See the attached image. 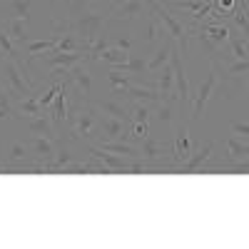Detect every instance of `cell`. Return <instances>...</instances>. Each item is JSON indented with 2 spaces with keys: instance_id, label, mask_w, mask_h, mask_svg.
<instances>
[{
  "instance_id": "d590c367",
  "label": "cell",
  "mask_w": 249,
  "mask_h": 249,
  "mask_svg": "<svg viewBox=\"0 0 249 249\" xmlns=\"http://www.w3.org/2000/svg\"><path fill=\"white\" fill-rule=\"evenodd\" d=\"M85 3H92V5H105L107 0H85Z\"/></svg>"
},
{
  "instance_id": "836d02e7",
  "label": "cell",
  "mask_w": 249,
  "mask_h": 249,
  "mask_svg": "<svg viewBox=\"0 0 249 249\" xmlns=\"http://www.w3.org/2000/svg\"><path fill=\"white\" fill-rule=\"evenodd\" d=\"M232 135L249 140V122H232Z\"/></svg>"
},
{
  "instance_id": "f1b7e54d",
  "label": "cell",
  "mask_w": 249,
  "mask_h": 249,
  "mask_svg": "<svg viewBox=\"0 0 249 249\" xmlns=\"http://www.w3.org/2000/svg\"><path fill=\"white\" fill-rule=\"evenodd\" d=\"M35 0H8V8L13 10V18H23L30 23V8Z\"/></svg>"
},
{
  "instance_id": "e575fe53",
  "label": "cell",
  "mask_w": 249,
  "mask_h": 249,
  "mask_svg": "<svg viewBox=\"0 0 249 249\" xmlns=\"http://www.w3.org/2000/svg\"><path fill=\"white\" fill-rule=\"evenodd\" d=\"M112 45H117V48H122V50H132V40L130 37H112Z\"/></svg>"
},
{
  "instance_id": "7402d4cb",
  "label": "cell",
  "mask_w": 249,
  "mask_h": 249,
  "mask_svg": "<svg viewBox=\"0 0 249 249\" xmlns=\"http://www.w3.org/2000/svg\"><path fill=\"white\" fill-rule=\"evenodd\" d=\"M8 35H10V40L20 48V45H25V40L30 37V30H28V20H23V18H10L8 23H5V28H3Z\"/></svg>"
},
{
  "instance_id": "cb8c5ba5",
  "label": "cell",
  "mask_w": 249,
  "mask_h": 249,
  "mask_svg": "<svg viewBox=\"0 0 249 249\" xmlns=\"http://www.w3.org/2000/svg\"><path fill=\"white\" fill-rule=\"evenodd\" d=\"M130 117L132 122H150L152 120V110L155 105L152 102H140V100H130Z\"/></svg>"
},
{
  "instance_id": "8fae6325",
  "label": "cell",
  "mask_w": 249,
  "mask_h": 249,
  "mask_svg": "<svg viewBox=\"0 0 249 249\" xmlns=\"http://www.w3.org/2000/svg\"><path fill=\"white\" fill-rule=\"evenodd\" d=\"M25 130H28L30 135H43V137H50V140H57V137H60L57 127L53 124L50 112L37 115V117H25Z\"/></svg>"
},
{
  "instance_id": "1f68e13d",
  "label": "cell",
  "mask_w": 249,
  "mask_h": 249,
  "mask_svg": "<svg viewBox=\"0 0 249 249\" xmlns=\"http://www.w3.org/2000/svg\"><path fill=\"white\" fill-rule=\"evenodd\" d=\"M152 130H150V122H132V140L135 142H142L144 137H150Z\"/></svg>"
},
{
  "instance_id": "4dcf8cb0",
  "label": "cell",
  "mask_w": 249,
  "mask_h": 249,
  "mask_svg": "<svg viewBox=\"0 0 249 249\" xmlns=\"http://www.w3.org/2000/svg\"><path fill=\"white\" fill-rule=\"evenodd\" d=\"M5 117H15V102L10 100L3 82H0V120H5Z\"/></svg>"
},
{
  "instance_id": "2e32d148",
  "label": "cell",
  "mask_w": 249,
  "mask_h": 249,
  "mask_svg": "<svg viewBox=\"0 0 249 249\" xmlns=\"http://www.w3.org/2000/svg\"><path fill=\"white\" fill-rule=\"evenodd\" d=\"M144 8H147V0H122L112 5V20H135Z\"/></svg>"
},
{
  "instance_id": "ac0fdd59",
  "label": "cell",
  "mask_w": 249,
  "mask_h": 249,
  "mask_svg": "<svg viewBox=\"0 0 249 249\" xmlns=\"http://www.w3.org/2000/svg\"><path fill=\"white\" fill-rule=\"evenodd\" d=\"M224 147H227V155H230V162H247L249 160V142H244L242 137L237 135H230L224 140Z\"/></svg>"
},
{
  "instance_id": "d6986e66",
  "label": "cell",
  "mask_w": 249,
  "mask_h": 249,
  "mask_svg": "<svg viewBox=\"0 0 249 249\" xmlns=\"http://www.w3.org/2000/svg\"><path fill=\"white\" fill-rule=\"evenodd\" d=\"M130 100L152 102V105H157V102H162V92L157 88H147V85H130L127 95H124V102H130Z\"/></svg>"
},
{
  "instance_id": "8d00e7d4",
  "label": "cell",
  "mask_w": 249,
  "mask_h": 249,
  "mask_svg": "<svg viewBox=\"0 0 249 249\" xmlns=\"http://www.w3.org/2000/svg\"><path fill=\"white\" fill-rule=\"evenodd\" d=\"M0 175H5V164H3V152H0Z\"/></svg>"
},
{
  "instance_id": "9c48e42d",
  "label": "cell",
  "mask_w": 249,
  "mask_h": 249,
  "mask_svg": "<svg viewBox=\"0 0 249 249\" xmlns=\"http://www.w3.org/2000/svg\"><path fill=\"white\" fill-rule=\"evenodd\" d=\"M217 80H219V72L212 68V72L207 75V80L202 82V88H199V92H197V97H195V102H192V122H197V120L202 117L204 105L210 102V97H212V92H214V88H217Z\"/></svg>"
},
{
  "instance_id": "603a6c76",
  "label": "cell",
  "mask_w": 249,
  "mask_h": 249,
  "mask_svg": "<svg viewBox=\"0 0 249 249\" xmlns=\"http://www.w3.org/2000/svg\"><path fill=\"white\" fill-rule=\"evenodd\" d=\"M175 102H177V100H162V102H157L155 110H152V120L160 122V124H172V122L177 120V115H175Z\"/></svg>"
},
{
  "instance_id": "52a82bcc",
  "label": "cell",
  "mask_w": 249,
  "mask_h": 249,
  "mask_svg": "<svg viewBox=\"0 0 249 249\" xmlns=\"http://www.w3.org/2000/svg\"><path fill=\"white\" fill-rule=\"evenodd\" d=\"M140 152H142V162H147L150 167H155V172H162V167H167V164H170L167 160H164V155H167L164 144L157 142L152 135L140 142Z\"/></svg>"
},
{
  "instance_id": "484cf974",
  "label": "cell",
  "mask_w": 249,
  "mask_h": 249,
  "mask_svg": "<svg viewBox=\"0 0 249 249\" xmlns=\"http://www.w3.org/2000/svg\"><path fill=\"white\" fill-rule=\"evenodd\" d=\"M110 45H112V37L105 35V33H100L95 40H90V43L85 45V55H88V60L95 62V60L100 57V53H102V50H107Z\"/></svg>"
},
{
  "instance_id": "e0dca14e",
  "label": "cell",
  "mask_w": 249,
  "mask_h": 249,
  "mask_svg": "<svg viewBox=\"0 0 249 249\" xmlns=\"http://www.w3.org/2000/svg\"><path fill=\"white\" fill-rule=\"evenodd\" d=\"M28 152H30V147L25 142H13L8 155H5V172H13L18 167H25V164H28Z\"/></svg>"
},
{
  "instance_id": "8992f818",
  "label": "cell",
  "mask_w": 249,
  "mask_h": 249,
  "mask_svg": "<svg viewBox=\"0 0 249 249\" xmlns=\"http://www.w3.org/2000/svg\"><path fill=\"white\" fill-rule=\"evenodd\" d=\"M195 152V144L190 137V122H177V132H175V144H172V164H182L184 160H190Z\"/></svg>"
},
{
  "instance_id": "3957f363",
  "label": "cell",
  "mask_w": 249,
  "mask_h": 249,
  "mask_svg": "<svg viewBox=\"0 0 249 249\" xmlns=\"http://www.w3.org/2000/svg\"><path fill=\"white\" fill-rule=\"evenodd\" d=\"M90 60H82L77 65L70 68L68 77L62 82H68V88H72L75 97L82 102H92V72H90Z\"/></svg>"
},
{
  "instance_id": "7c38bea8",
  "label": "cell",
  "mask_w": 249,
  "mask_h": 249,
  "mask_svg": "<svg viewBox=\"0 0 249 249\" xmlns=\"http://www.w3.org/2000/svg\"><path fill=\"white\" fill-rule=\"evenodd\" d=\"M157 90L162 92V100H177V85H175V68H172V62H167V65H162L157 70Z\"/></svg>"
},
{
  "instance_id": "f546056e",
  "label": "cell",
  "mask_w": 249,
  "mask_h": 249,
  "mask_svg": "<svg viewBox=\"0 0 249 249\" xmlns=\"http://www.w3.org/2000/svg\"><path fill=\"white\" fill-rule=\"evenodd\" d=\"M55 50H60V53H75V50H82V43L72 33H62L57 37V48Z\"/></svg>"
},
{
  "instance_id": "ffe728a7",
  "label": "cell",
  "mask_w": 249,
  "mask_h": 249,
  "mask_svg": "<svg viewBox=\"0 0 249 249\" xmlns=\"http://www.w3.org/2000/svg\"><path fill=\"white\" fill-rule=\"evenodd\" d=\"M48 110L40 107V100H37V90L23 100L15 102V117H37V115H45Z\"/></svg>"
},
{
  "instance_id": "30bf717a",
  "label": "cell",
  "mask_w": 249,
  "mask_h": 249,
  "mask_svg": "<svg viewBox=\"0 0 249 249\" xmlns=\"http://www.w3.org/2000/svg\"><path fill=\"white\" fill-rule=\"evenodd\" d=\"M30 157L33 162H50L57 152V140H50V137H43V135H33L30 137Z\"/></svg>"
},
{
  "instance_id": "44dd1931",
  "label": "cell",
  "mask_w": 249,
  "mask_h": 249,
  "mask_svg": "<svg viewBox=\"0 0 249 249\" xmlns=\"http://www.w3.org/2000/svg\"><path fill=\"white\" fill-rule=\"evenodd\" d=\"M172 45H175V40L167 35V37L160 43V48L155 50V55L147 60V72H157L162 65H167V62H170V53H172Z\"/></svg>"
},
{
  "instance_id": "4fadbf2b",
  "label": "cell",
  "mask_w": 249,
  "mask_h": 249,
  "mask_svg": "<svg viewBox=\"0 0 249 249\" xmlns=\"http://www.w3.org/2000/svg\"><path fill=\"white\" fill-rule=\"evenodd\" d=\"M53 48H57V35H53V37H28L25 45H20V50H23V55L28 57L30 65L40 53H48Z\"/></svg>"
},
{
  "instance_id": "83f0119b",
  "label": "cell",
  "mask_w": 249,
  "mask_h": 249,
  "mask_svg": "<svg viewBox=\"0 0 249 249\" xmlns=\"http://www.w3.org/2000/svg\"><path fill=\"white\" fill-rule=\"evenodd\" d=\"M232 18H234L237 28L242 30V35H244V37L249 40V18H247V0H237V8H234Z\"/></svg>"
},
{
  "instance_id": "277c9868",
  "label": "cell",
  "mask_w": 249,
  "mask_h": 249,
  "mask_svg": "<svg viewBox=\"0 0 249 249\" xmlns=\"http://www.w3.org/2000/svg\"><path fill=\"white\" fill-rule=\"evenodd\" d=\"M97 107H95V102H85L77 115H75V122L70 124V137L72 140H82V142H90L95 140V130H97Z\"/></svg>"
},
{
  "instance_id": "5b68a950",
  "label": "cell",
  "mask_w": 249,
  "mask_h": 249,
  "mask_svg": "<svg viewBox=\"0 0 249 249\" xmlns=\"http://www.w3.org/2000/svg\"><path fill=\"white\" fill-rule=\"evenodd\" d=\"M212 152H214V144L207 142L202 150H195L190 155V160H184L182 164H167V167H162V175L164 172H170V175H197V172L204 170V164L212 157Z\"/></svg>"
},
{
  "instance_id": "ba28073f",
  "label": "cell",
  "mask_w": 249,
  "mask_h": 249,
  "mask_svg": "<svg viewBox=\"0 0 249 249\" xmlns=\"http://www.w3.org/2000/svg\"><path fill=\"white\" fill-rule=\"evenodd\" d=\"M182 50L179 45L175 43L172 45V53H170V62H172V68H175V85H177V97L182 105H187V102L192 100V92H190V82H187L184 77V60H182Z\"/></svg>"
},
{
  "instance_id": "5bb4252c",
  "label": "cell",
  "mask_w": 249,
  "mask_h": 249,
  "mask_svg": "<svg viewBox=\"0 0 249 249\" xmlns=\"http://www.w3.org/2000/svg\"><path fill=\"white\" fill-rule=\"evenodd\" d=\"M95 107H97L100 115H110V117H117V120H122V122H130V124H132L130 107L124 105L122 100H115V97H110V100H97Z\"/></svg>"
},
{
  "instance_id": "d4e9b609",
  "label": "cell",
  "mask_w": 249,
  "mask_h": 249,
  "mask_svg": "<svg viewBox=\"0 0 249 249\" xmlns=\"http://www.w3.org/2000/svg\"><path fill=\"white\" fill-rule=\"evenodd\" d=\"M130 53H132V50H130ZM130 53H127V50H122V48H117V45H110L107 50H102V53H100L97 60L107 62V65H112V68H120V65H124V62H127Z\"/></svg>"
},
{
  "instance_id": "74e56055",
  "label": "cell",
  "mask_w": 249,
  "mask_h": 249,
  "mask_svg": "<svg viewBox=\"0 0 249 249\" xmlns=\"http://www.w3.org/2000/svg\"><path fill=\"white\" fill-rule=\"evenodd\" d=\"M247 90H249V80H247Z\"/></svg>"
},
{
  "instance_id": "9a60e30c",
  "label": "cell",
  "mask_w": 249,
  "mask_h": 249,
  "mask_svg": "<svg viewBox=\"0 0 249 249\" xmlns=\"http://www.w3.org/2000/svg\"><path fill=\"white\" fill-rule=\"evenodd\" d=\"M190 28H197L199 33H204L217 45H227L230 43V35H232V30L224 23H210V20H204V23H199V25H190Z\"/></svg>"
},
{
  "instance_id": "7a4b0ae2",
  "label": "cell",
  "mask_w": 249,
  "mask_h": 249,
  "mask_svg": "<svg viewBox=\"0 0 249 249\" xmlns=\"http://www.w3.org/2000/svg\"><path fill=\"white\" fill-rule=\"evenodd\" d=\"M147 8L157 15V20L162 23V28H167V35L175 40V43L179 45V50L184 53L187 50V43H190V37H192V28L190 25H184L179 23V20L170 13V5L167 3H157V0H147Z\"/></svg>"
},
{
  "instance_id": "d6a6232c",
  "label": "cell",
  "mask_w": 249,
  "mask_h": 249,
  "mask_svg": "<svg viewBox=\"0 0 249 249\" xmlns=\"http://www.w3.org/2000/svg\"><path fill=\"white\" fill-rule=\"evenodd\" d=\"M147 43H155V40L160 37V28H157V15L150 10V15H147Z\"/></svg>"
},
{
  "instance_id": "6da1fadb",
  "label": "cell",
  "mask_w": 249,
  "mask_h": 249,
  "mask_svg": "<svg viewBox=\"0 0 249 249\" xmlns=\"http://www.w3.org/2000/svg\"><path fill=\"white\" fill-rule=\"evenodd\" d=\"M0 82H3V88L10 95L13 102L35 92V85L25 77V72L20 70V65L15 60H8V57H0Z\"/></svg>"
},
{
  "instance_id": "4316f807",
  "label": "cell",
  "mask_w": 249,
  "mask_h": 249,
  "mask_svg": "<svg viewBox=\"0 0 249 249\" xmlns=\"http://www.w3.org/2000/svg\"><path fill=\"white\" fill-rule=\"evenodd\" d=\"M115 70H120V72H132V75H144V72H147V62H144V55L130 53L127 62H124V65H120V68H115Z\"/></svg>"
}]
</instances>
